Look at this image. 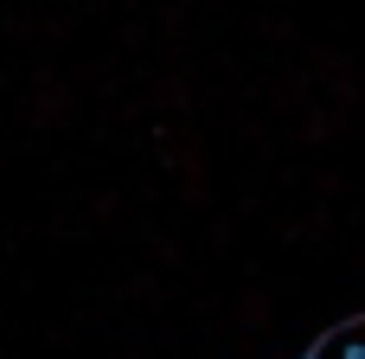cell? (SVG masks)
<instances>
[{
  "mask_svg": "<svg viewBox=\"0 0 365 359\" xmlns=\"http://www.w3.org/2000/svg\"><path fill=\"white\" fill-rule=\"evenodd\" d=\"M308 359H365V315L340 321V328H327V334L308 347Z\"/></svg>",
  "mask_w": 365,
  "mask_h": 359,
  "instance_id": "1",
  "label": "cell"
}]
</instances>
